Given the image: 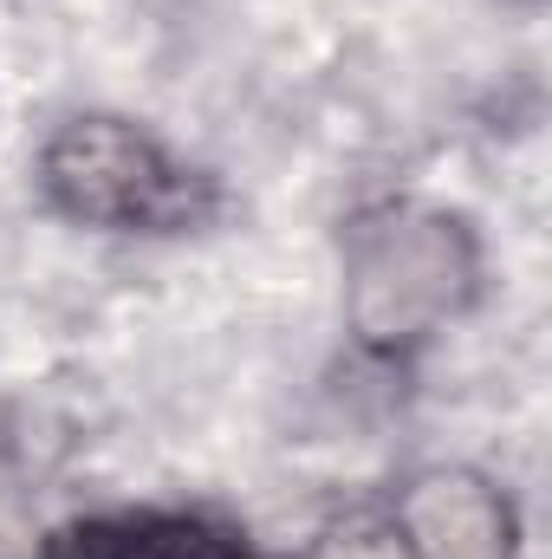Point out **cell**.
Segmentation results:
<instances>
[{
  "label": "cell",
  "instance_id": "7a4b0ae2",
  "mask_svg": "<svg viewBox=\"0 0 552 559\" xmlns=\"http://www.w3.org/2000/svg\"><path fill=\"white\" fill-rule=\"evenodd\" d=\"M26 182L52 222L98 241H189L221 215V182L156 124L111 105H85L46 124Z\"/></svg>",
  "mask_w": 552,
  "mask_h": 559
},
{
  "label": "cell",
  "instance_id": "277c9868",
  "mask_svg": "<svg viewBox=\"0 0 552 559\" xmlns=\"http://www.w3.org/2000/svg\"><path fill=\"white\" fill-rule=\"evenodd\" d=\"M39 559H254V547L195 508H105L52 527Z\"/></svg>",
  "mask_w": 552,
  "mask_h": 559
},
{
  "label": "cell",
  "instance_id": "3957f363",
  "mask_svg": "<svg viewBox=\"0 0 552 559\" xmlns=\"http://www.w3.org/2000/svg\"><path fill=\"white\" fill-rule=\"evenodd\" d=\"M416 559H520V501L475 462H422L391 508Z\"/></svg>",
  "mask_w": 552,
  "mask_h": 559
},
{
  "label": "cell",
  "instance_id": "6da1fadb",
  "mask_svg": "<svg viewBox=\"0 0 552 559\" xmlns=\"http://www.w3.org/2000/svg\"><path fill=\"white\" fill-rule=\"evenodd\" d=\"M488 293V235L461 202L377 195L338 228V319L358 358L410 365Z\"/></svg>",
  "mask_w": 552,
  "mask_h": 559
},
{
  "label": "cell",
  "instance_id": "5b68a950",
  "mask_svg": "<svg viewBox=\"0 0 552 559\" xmlns=\"http://www.w3.org/2000/svg\"><path fill=\"white\" fill-rule=\"evenodd\" d=\"M299 559H416L410 540L397 534V521L384 514V508H371V514H338V521H325Z\"/></svg>",
  "mask_w": 552,
  "mask_h": 559
}]
</instances>
